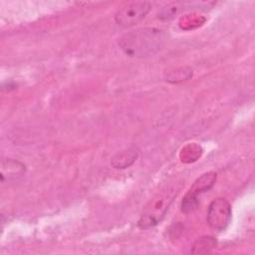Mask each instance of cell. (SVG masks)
Returning a JSON list of instances; mask_svg holds the SVG:
<instances>
[{"label": "cell", "mask_w": 255, "mask_h": 255, "mask_svg": "<svg viewBox=\"0 0 255 255\" xmlns=\"http://www.w3.org/2000/svg\"><path fill=\"white\" fill-rule=\"evenodd\" d=\"M216 181V173L213 171L205 172L201 176H199L190 189L187 191L185 196L183 197L185 200L190 202H199L197 199V195L201 192L209 190Z\"/></svg>", "instance_id": "5b68a950"}, {"label": "cell", "mask_w": 255, "mask_h": 255, "mask_svg": "<svg viewBox=\"0 0 255 255\" xmlns=\"http://www.w3.org/2000/svg\"><path fill=\"white\" fill-rule=\"evenodd\" d=\"M138 156V149L135 147H128L116 153L111 160V164L115 168H127L130 166Z\"/></svg>", "instance_id": "52a82bcc"}, {"label": "cell", "mask_w": 255, "mask_h": 255, "mask_svg": "<svg viewBox=\"0 0 255 255\" xmlns=\"http://www.w3.org/2000/svg\"><path fill=\"white\" fill-rule=\"evenodd\" d=\"M166 33L153 27H143L124 34L119 46L128 57L145 58L157 53L166 41Z\"/></svg>", "instance_id": "6da1fadb"}, {"label": "cell", "mask_w": 255, "mask_h": 255, "mask_svg": "<svg viewBox=\"0 0 255 255\" xmlns=\"http://www.w3.org/2000/svg\"><path fill=\"white\" fill-rule=\"evenodd\" d=\"M25 165L15 159L6 158L1 164V180L2 182L11 181L22 176L25 172Z\"/></svg>", "instance_id": "8992f818"}, {"label": "cell", "mask_w": 255, "mask_h": 255, "mask_svg": "<svg viewBox=\"0 0 255 255\" xmlns=\"http://www.w3.org/2000/svg\"><path fill=\"white\" fill-rule=\"evenodd\" d=\"M207 223L216 231L224 230L231 220V206L224 198L212 200L207 208Z\"/></svg>", "instance_id": "277c9868"}, {"label": "cell", "mask_w": 255, "mask_h": 255, "mask_svg": "<svg viewBox=\"0 0 255 255\" xmlns=\"http://www.w3.org/2000/svg\"><path fill=\"white\" fill-rule=\"evenodd\" d=\"M217 241L211 236H202L196 239L192 246V254H203L209 252L211 249L216 247Z\"/></svg>", "instance_id": "ba28073f"}, {"label": "cell", "mask_w": 255, "mask_h": 255, "mask_svg": "<svg viewBox=\"0 0 255 255\" xmlns=\"http://www.w3.org/2000/svg\"><path fill=\"white\" fill-rule=\"evenodd\" d=\"M174 194L170 195V192L160 194L158 199L150 201L149 205L145 207L138 220V226L142 229L156 225L164 216L170 202L172 201Z\"/></svg>", "instance_id": "3957f363"}, {"label": "cell", "mask_w": 255, "mask_h": 255, "mask_svg": "<svg viewBox=\"0 0 255 255\" xmlns=\"http://www.w3.org/2000/svg\"><path fill=\"white\" fill-rule=\"evenodd\" d=\"M192 77V71L189 68L182 67L176 69L173 72H170L166 77V81L170 83H181L184 81L189 80Z\"/></svg>", "instance_id": "30bf717a"}, {"label": "cell", "mask_w": 255, "mask_h": 255, "mask_svg": "<svg viewBox=\"0 0 255 255\" xmlns=\"http://www.w3.org/2000/svg\"><path fill=\"white\" fill-rule=\"evenodd\" d=\"M202 153V149L195 143H190L181 149L180 158L183 162H191L196 160Z\"/></svg>", "instance_id": "9c48e42d"}, {"label": "cell", "mask_w": 255, "mask_h": 255, "mask_svg": "<svg viewBox=\"0 0 255 255\" xmlns=\"http://www.w3.org/2000/svg\"><path fill=\"white\" fill-rule=\"evenodd\" d=\"M151 5L147 1H133L122 6L115 14V22L123 27L128 28L140 22L150 11Z\"/></svg>", "instance_id": "7a4b0ae2"}]
</instances>
